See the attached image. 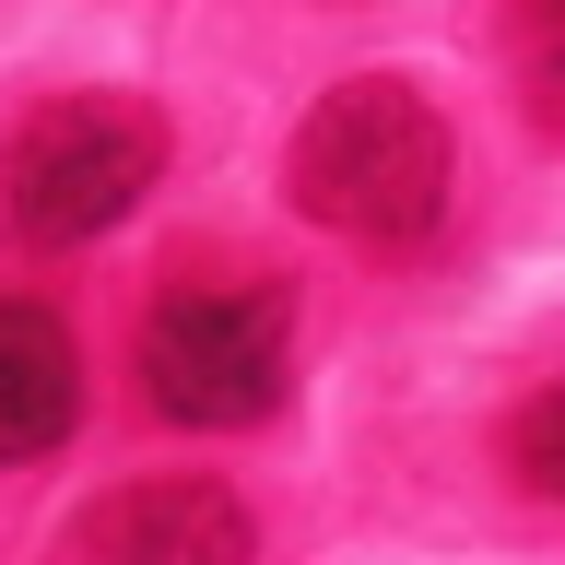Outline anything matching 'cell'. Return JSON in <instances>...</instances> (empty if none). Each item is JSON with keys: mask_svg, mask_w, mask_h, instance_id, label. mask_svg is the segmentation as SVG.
I'll list each match as a JSON object with an SVG mask.
<instances>
[{"mask_svg": "<svg viewBox=\"0 0 565 565\" xmlns=\"http://www.w3.org/2000/svg\"><path fill=\"white\" fill-rule=\"evenodd\" d=\"M35 565H259V519L224 471H141L83 494Z\"/></svg>", "mask_w": 565, "mask_h": 565, "instance_id": "277c9868", "label": "cell"}, {"mask_svg": "<svg viewBox=\"0 0 565 565\" xmlns=\"http://www.w3.org/2000/svg\"><path fill=\"white\" fill-rule=\"evenodd\" d=\"M295 388V295L282 282H177L141 318V401L189 436L271 424Z\"/></svg>", "mask_w": 565, "mask_h": 565, "instance_id": "3957f363", "label": "cell"}, {"mask_svg": "<svg viewBox=\"0 0 565 565\" xmlns=\"http://www.w3.org/2000/svg\"><path fill=\"white\" fill-rule=\"evenodd\" d=\"M507 471H519L542 507H565V377L542 388V401H519V424H507Z\"/></svg>", "mask_w": 565, "mask_h": 565, "instance_id": "8992f818", "label": "cell"}, {"mask_svg": "<svg viewBox=\"0 0 565 565\" xmlns=\"http://www.w3.org/2000/svg\"><path fill=\"white\" fill-rule=\"evenodd\" d=\"M565 24V0H507V35H554Z\"/></svg>", "mask_w": 565, "mask_h": 565, "instance_id": "ba28073f", "label": "cell"}, {"mask_svg": "<svg viewBox=\"0 0 565 565\" xmlns=\"http://www.w3.org/2000/svg\"><path fill=\"white\" fill-rule=\"evenodd\" d=\"M153 189H166V118L141 95H60L0 153V224L35 259H71V247L118 236Z\"/></svg>", "mask_w": 565, "mask_h": 565, "instance_id": "7a4b0ae2", "label": "cell"}, {"mask_svg": "<svg viewBox=\"0 0 565 565\" xmlns=\"http://www.w3.org/2000/svg\"><path fill=\"white\" fill-rule=\"evenodd\" d=\"M71 424H83V342H71V318L35 307V295H0V471L71 448Z\"/></svg>", "mask_w": 565, "mask_h": 565, "instance_id": "5b68a950", "label": "cell"}, {"mask_svg": "<svg viewBox=\"0 0 565 565\" xmlns=\"http://www.w3.org/2000/svg\"><path fill=\"white\" fill-rule=\"evenodd\" d=\"M519 47V106H530V130L565 153V24L554 35H507Z\"/></svg>", "mask_w": 565, "mask_h": 565, "instance_id": "52a82bcc", "label": "cell"}, {"mask_svg": "<svg viewBox=\"0 0 565 565\" xmlns=\"http://www.w3.org/2000/svg\"><path fill=\"white\" fill-rule=\"evenodd\" d=\"M448 189H459V141L436 118V95L401 71L330 83L295 118V153H282V201L318 236H353V247H424L448 224Z\"/></svg>", "mask_w": 565, "mask_h": 565, "instance_id": "6da1fadb", "label": "cell"}]
</instances>
